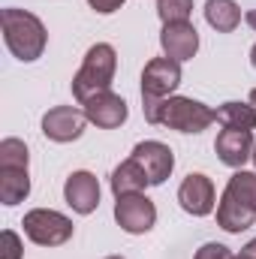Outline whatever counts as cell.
I'll return each instance as SVG.
<instances>
[{
    "instance_id": "1",
    "label": "cell",
    "mask_w": 256,
    "mask_h": 259,
    "mask_svg": "<svg viewBox=\"0 0 256 259\" xmlns=\"http://www.w3.org/2000/svg\"><path fill=\"white\" fill-rule=\"evenodd\" d=\"M0 24H3V42L12 52V58H18L21 64H33L42 58L49 46V33H46V24L33 12L6 6L0 12Z\"/></svg>"
},
{
    "instance_id": "2",
    "label": "cell",
    "mask_w": 256,
    "mask_h": 259,
    "mask_svg": "<svg viewBox=\"0 0 256 259\" xmlns=\"http://www.w3.org/2000/svg\"><path fill=\"white\" fill-rule=\"evenodd\" d=\"M115 69H118V52L109 42L91 46L81 66H78V72L72 75V97L78 103H88L91 97H97L103 91H112Z\"/></svg>"
},
{
    "instance_id": "3",
    "label": "cell",
    "mask_w": 256,
    "mask_h": 259,
    "mask_svg": "<svg viewBox=\"0 0 256 259\" xmlns=\"http://www.w3.org/2000/svg\"><path fill=\"white\" fill-rule=\"evenodd\" d=\"M217 121V112L193 97H169L160 103V112L154 118V124L169 130H178V133H202Z\"/></svg>"
},
{
    "instance_id": "4",
    "label": "cell",
    "mask_w": 256,
    "mask_h": 259,
    "mask_svg": "<svg viewBox=\"0 0 256 259\" xmlns=\"http://www.w3.org/2000/svg\"><path fill=\"white\" fill-rule=\"evenodd\" d=\"M21 226H24V235L33 244H39V247H61V244H66L72 238V229H75L66 214L52 211V208H33V211H27L24 220H21Z\"/></svg>"
},
{
    "instance_id": "5",
    "label": "cell",
    "mask_w": 256,
    "mask_h": 259,
    "mask_svg": "<svg viewBox=\"0 0 256 259\" xmlns=\"http://www.w3.org/2000/svg\"><path fill=\"white\" fill-rule=\"evenodd\" d=\"M181 84V64L172 58H151L142 69V100H169Z\"/></svg>"
},
{
    "instance_id": "6",
    "label": "cell",
    "mask_w": 256,
    "mask_h": 259,
    "mask_svg": "<svg viewBox=\"0 0 256 259\" xmlns=\"http://www.w3.org/2000/svg\"><path fill=\"white\" fill-rule=\"evenodd\" d=\"M115 220L130 235H145L157 223V205L145 193L118 196V202H115Z\"/></svg>"
},
{
    "instance_id": "7",
    "label": "cell",
    "mask_w": 256,
    "mask_h": 259,
    "mask_svg": "<svg viewBox=\"0 0 256 259\" xmlns=\"http://www.w3.org/2000/svg\"><path fill=\"white\" fill-rule=\"evenodd\" d=\"M88 115L84 109H75V106H55L42 115V136L58 142V145H66V142H75L81 139V133L88 127Z\"/></svg>"
},
{
    "instance_id": "8",
    "label": "cell",
    "mask_w": 256,
    "mask_h": 259,
    "mask_svg": "<svg viewBox=\"0 0 256 259\" xmlns=\"http://www.w3.org/2000/svg\"><path fill=\"white\" fill-rule=\"evenodd\" d=\"M130 157L142 163V169L148 172L151 187L166 184V178H169V175H172V169H175V154H172V148H169V145H163V142H157V139L139 142V145L133 148V154H130Z\"/></svg>"
},
{
    "instance_id": "9",
    "label": "cell",
    "mask_w": 256,
    "mask_h": 259,
    "mask_svg": "<svg viewBox=\"0 0 256 259\" xmlns=\"http://www.w3.org/2000/svg\"><path fill=\"white\" fill-rule=\"evenodd\" d=\"M178 202L181 208L193 214V217H208L217 205V190H214V181L202 172H190L181 187H178Z\"/></svg>"
},
{
    "instance_id": "10",
    "label": "cell",
    "mask_w": 256,
    "mask_h": 259,
    "mask_svg": "<svg viewBox=\"0 0 256 259\" xmlns=\"http://www.w3.org/2000/svg\"><path fill=\"white\" fill-rule=\"evenodd\" d=\"M81 109H84L88 121L100 130H118L130 115L127 100L121 94H115V91H103V94L91 97L88 103H81Z\"/></svg>"
},
{
    "instance_id": "11",
    "label": "cell",
    "mask_w": 256,
    "mask_h": 259,
    "mask_svg": "<svg viewBox=\"0 0 256 259\" xmlns=\"http://www.w3.org/2000/svg\"><path fill=\"white\" fill-rule=\"evenodd\" d=\"M253 130H220L214 139V151L217 160L226 163L229 169H244L247 160H253Z\"/></svg>"
},
{
    "instance_id": "12",
    "label": "cell",
    "mask_w": 256,
    "mask_h": 259,
    "mask_svg": "<svg viewBox=\"0 0 256 259\" xmlns=\"http://www.w3.org/2000/svg\"><path fill=\"white\" fill-rule=\"evenodd\" d=\"M64 199L75 214H81V217L94 214L97 205H100V181H97V175L88 172V169L72 172L64 184Z\"/></svg>"
},
{
    "instance_id": "13",
    "label": "cell",
    "mask_w": 256,
    "mask_h": 259,
    "mask_svg": "<svg viewBox=\"0 0 256 259\" xmlns=\"http://www.w3.org/2000/svg\"><path fill=\"white\" fill-rule=\"evenodd\" d=\"M160 46H163V55L172 58V61H190L199 52V30L193 27L190 21H172V24H163L160 30Z\"/></svg>"
},
{
    "instance_id": "14",
    "label": "cell",
    "mask_w": 256,
    "mask_h": 259,
    "mask_svg": "<svg viewBox=\"0 0 256 259\" xmlns=\"http://www.w3.org/2000/svg\"><path fill=\"white\" fill-rule=\"evenodd\" d=\"M256 223V211L247 208L244 202H238L229 190H223L220 202H217V226L232 232V235H241L244 229H250Z\"/></svg>"
},
{
    "instance_id": "15",
    "label": "cell",
    "mask_w": 256,
    "mask_h": 259,
    "mask_svg": "<svg viewBox=\"0 0 256 259\" xmlns=\"http://www.w3.org/2000/svg\"><path fill=\"white\" fill-rule=\"evenodd\" d=\"M145 187H151L148 181V172L142 169L139 160H124L115 172H112V193L118 196H130V193H145Z\"/></svg>"
},
{
    "instance_id": "16",
    "label": "cell",
    "mask_w": 256,
    "mask_h": 259,
    "mask_svg": "<svg viewBox=\"0 0 256 259\" xmlns=\"http://www.w3.org/2000/svg\"><path fill=\"white\" fill-rule=\"evenodd\" d=\"M205 21L217 33H232L241 24V6L235 0H208L205 3Z\"/></svg>"
},
{
    "instance_id": "17",
    "label": "cell",
    "mask_w": 256,
    "mask_h": 259,
    "mask_svg": "<svg viewBox=\"0 0 256 259\" xmlns=\"http://www.w3.org/2000/svg\"><path fill=\"white\" fill-rule=\"evenodd\" d=\"M30 196V175L27 169H0V202L6 208L24 202Z\"/></svg>"
},
{
    "instance_id": "18",
    "label": "cell",
    "mask_w": 256,
    "mask_h": 259,
    "mask_svg": "<svg viewBox=\"0 0 256 259\" xmlns=\"http://www.w3.org/2000/svg\"><path fill=\"white\" fill-rule=\"evenodd\" d=\"M217 112V124H223L226 130H256V109L250 103H223Z\"/></svg>"
},
{
    "instance_id": "19",
    "label": "cell",
    "mask_w": 256,
    "mask_h": 259,
    "mask_svg": "<svg viewBox=\"0 0 256 259\" xmlns=\"http://www.w3.org/2000/svg\"><path fill=\"white\" fill-rule=\"evenodd\" d=\"M226 190L235 196L238 202H244L247 208L256 211V172H247V169H235V175L229 178Z\"/></svg>"
},
{
    "instance_id": "20",
    "label": "cell",
    "mask_w": 256,
    "mask_h": 259,
    "mask_svg": "<svg viewBox=\"0 0 256 259\" xmlns=\"http://www.w3.org/2000/svg\"><path fill=\"white\" fill-rule=\"evenodd\" d=\"M30 151L21 139H3L0 142V169H27Z\"/></svg>"
},
{
    "instance_id": "21",
    "label": "cell",
    "mask_w": 256,
    "mask_h": 259,
    "mask_svg": "<svg viewBox=\"0 0 256 259\" xmlns=\"http://www.w3.org/2000/svg\"><path fill=\"white\" fill-rule=\"evenodd\" d=\"M157 15H160L163 24H172V21H190L193 0H157Z\"/></svg>"
},
{
    "instance_id": "22",
    "label": "cell",
    "mask_w": 256,
    "mask_h": 259,
    "mask_svg": "<svg viewBox=\"0 0 256 259\" xmlns=\"http://www.w3.org/2000/svg\"><path fill=\"white\" fill-rule=\"evenodd\" d=\"M0 241H3V256H0V259H21L24 244H21V238H18V232H15V229H3Z\"/></svg>"
},
{
    "instance_id": "23",
    "label": "cell",
    "mask_w": 256,
    "mask_h": 259,
    "mask_svg": "<svg viewBox=\"0 0 256 259\" xmlns=\"http://www.w3.org/2000/svg\"><path fill=\"white\" fill-rule=\"evenodd\" d=\"M193 259H235V253H232L226 244L208 241V244H202V247L196 250V256H193Z\"/></svg>"
},
{
    "instance_id": "24",
    "label": "cell",
    "mask_w": 256,
    "mask_h": 259,
    "mask_svg": "<svg viewBox=\"0 0 256 259\" xmlns=\"http://www.w3.org/2000/svg\"><path fill=\"white\" fill-rule=\"evenodd\" d=\"M88 3H91L94 12H100V15H112V12H118L127 0H88Z\"/></svg>"
},
{
    "instance_id": "25",
    "label": "cell",
    "mask_w": 256,
    "mask_h": 259,
    "mask_svg": "<svg viewBox=\"0 0 256 259\" xmlns=\"http://www.w3.org/2000/svg\"><path fill=\"white\" fill-rule=\"evenodd\" d=\"M241 253H247L250 259H256V238H250V241H247V244L241 247Z\"/></svg>"
},
{
    "instance_id": "26",
    "label": "cell",
    "mask_w": 256,
    "mask_h": 259,
    "mask_svg": "<svg viewBox=\"0 0 256 259\" xmlns=\"http://www.w3.org/2000/svg\"><path fill=\"white\" fill-rule=\"evenodd\" d=\"M244 21H247V24H250V27L256 30V9H250V12L244 15Z\"/></svg>"
},
{
    "instance_id": "27",
    "label": "cell",
    "mask_w": 256,
    "mask_h": 259,
    "mask_svg": "<svg viewBox=\"0 0 256 259\" xmlns=\"http://www.w3.org/2000/svg\"><path fill=\"white\" fill-rule=\"evenodd\" d=\"M250 64H253V69H256V46L250 49Z\"/></svg>"
},
{
    "instance_id": "28",
    "label": "cell",
    "mask_w": 256,
    "mask_h": 259,
    "mask_svg": "<svg viewBox=\"0 0 256 259\" xmlns=\"http://www.w3.org/2000/svg\"><path fill=\"white\" fill-rule=\"evenodd\" d=\"M250 106H253V109H256V88H253V91H250Z\"/></svg>"
},
{
    "instance_id": "29",
    "label": "cell",
    "mask_w": 256,
    "mask_h": 259,
    "mask_svg": "<svg viewBox=\"0 0 256 259\" xmlns=\"http://www.w3.org/2000/svg\"><path fill=\"white\" fill-rule=\"evenodd\" d=\"M235 259H250V256H247V253H238V256H235Z\"/></svg>"
},
{
    "instance_id": "30",
    "label": "cell",
    "mask_w": 256,
    "mask_h": 259,
    "mask_svg": "<svg viewBox=\"0 0 256 259\" xmlns=\"http://www.w3.org/2000/svg\"><path fill=\"white\" fill-rule=\"evenodd\" d=\"M253 166H256V148H253Z\"/></svg>"
},
{
    "instance_id": "31",
    "label": "cell",
    "mask_w": 256,
    "mask_h": 259,
    "mask_svg": "<svg viewBox=\"0 0 256 259\" xmlns=\"http://www.w3.org/2000/svg\"><path fill=\"white\" fill-rule=\"evenodd\" d=\"M106 259H124V256H106Z\"/></svg>"
}]
</instances>
